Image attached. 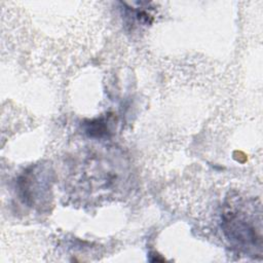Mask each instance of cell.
Masks as SVG:
<instances>
[{"label":"cell","mask_w":263,"mask_h":263,"mask_svg":"<svg viewBox=\"0 0 263 263\" xmlns=\"http://www.w3.org/2000/svg\"><path fill=\"white\" fill-rule=\"evenodd\" d=\"M85 132L88 134V136L96 137V138H102L107 136L109 128H108L106 119L98 118L89 121L88 123L85 124Z\"/></svg>","instance_id":"obj_2"},{"label":"cell","mask_w":263,"mask_h":263,"mask_svg":"<svg viewBox=\"0 0 263 263\" xmlns=\"http://www.w3.org/2000/svg\"><path fill=\"white\" fill-rule=\"evenodd\" d=\"M253 208L241 201H229L223 214V229L227 238L237 248L247 252L254 251L261 254L262 230L261 219L256 220Z\"/></svg>","instance_id":"obj_1"}]
</instances>
